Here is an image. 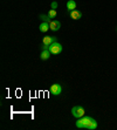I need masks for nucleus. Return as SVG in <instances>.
<instances>
[{
    "label": "nucleus",
    "instance_id": "obj_1",
    "mask_svg": "<svg viewBox=\"0 0 117 130\" xmlns=\"http://www.w3.org/2000/svg\"><path fill=\"white\" fill-rule=\"evenodd\" d=\"M76 127L77 128H86V129L89 130H94L97 128V122L94 120V118L89 117V116H86V117H82L81 120H78L76 122Z\"/></svg>",
    "mask_w": 117,
    "mask_h": 130
},
{
    "label": "nucleus",
    "instance_id": "obj_13",
    "mask_svg": "<svg viewBox=\"0 0 117 130\" xmlns=\"http://www.w3.org/2000/svg\"><path fill=\"white\" fill-rule=\"evenodd\" d=\"M51 6H52V8H53V9H56L57 8V3H56V1H53Z\"/></svg>",
    "mask_w": 117,
    "mask_h": 130
},
{
    "label": "nucleus",
    "instance_id": "obj_10",
    "mask_svg": "<svg viewBox=\"0 0 117 130\" xmlns=\"http://www.w3.org/2000/svg\"><path fill=\"white\" fill-rule=\"evenodd\" d=\"M67 8H68L69 11H74V9L76 8V3L74 0H69L68 3H67Z\"/></svg>",
    "mask_w": 117,
    "mask_h": 130
},
{
    "label": "nucleus",
    "instance_id": "obj_3",
    "mask_svg": "<svg viewBox=\"0 0 117 130\" xmlns=\"http://www.w3.org/2000/svg\"><path fill=\"white\" fill-rule=\"evenodd\" d=\"M72 114L74 117L81 118L84 115V109L81 106H75V107H73V109H72Z\"/></svg>",
    "mask_w": 117,
    "mask_h": 130
},
{
    "label": "nucleus",
    "instance_id": "obj_7",
    "mask_svg": "<svg viewBox=\"0 0 117 130\" xmlns=\"http://www.w3.org/2000/svg\"><path fill=\"white\" fill-rule=\"evenodd\" d=\"M42 41H43V45L49 46V45H52L53 42H55V41H56V39H55V38H53V36H45Z\"/></svg>",
    "mask_w": 117,
    "mask_h": 130
},
{
    "label": "nucleus",
    "instance_id": "obj_11",
    "mask_svg": "<svg viewBox=\"0 0 117 130\" xmlns=\"http://www.w3.org/2000/svg\"><path fill=\"white\" fill-rule=\"evenodd\" d=\"M56 11H55V9H51V11H49V13H48V15H49V18L51 19H54L55 17H56Z\"/></svg>",
    "mask_w": 117,
    "mask_h": 130
},
{
    "label": "nucleus",
    "instance_id": "obj_2",
    "mask_svg": "<svg viewBox=\"0 0 117 130\" xmlns=\"http://www.w3.org/2000/svg\"><path fill=\"white\" fill-rule=\"evenodd\" d=\"M48 49L52 54H60L61 52H62V45L55 41V42H53L52 45H49Z\"/></svg>",
    "mask_w": 117,
    "mask_h": 130
},
{
    "label": "nucleus",
    "instance_id": "obj_9",
    "mask_svg": "<svg viewBox=\"0 0 117 130\" xmlns=\"http://www.w3.org/2000/svg\"><path fill=\"white\" fill-rule=\"evenodd\" d=\"M51 52H49V49L47 51V49H43L42 51V53H41V60H43V61H46V60H48L49 59V56H51Z\"/></svg>",
    "mask_w": 117,
    "mask_h": 130
},
{
    "label": "nucleus",
    "instance_id": "obj_4",
    "mask_svg": "<svg viewBox=\"0 0 117 130\" xmlns=\"http://www.w3.org/2000/svg\"><path fill=\"white\" fill-rule=\"evenodd\" d=\"M51 93L54 95H60L62 93V87L60 85H57V83H54L51 87Z\"/></svg>",
    "mask_w": 117,
    "mask_h": 130
},
{
    "label": "nucleus",
    "instance_id": "obj_5",
    "mask_svg": "<svg viewBox=\"0 0 117 130\" xmlns=\"http://www.w3.org/2000/svg\"><path fill=\"white\" fill-rule=\"evenodd\" d=\"M49 26H51V29L54 30V32H56V30H59L61 28L60 21H56V20H53V21L49 22Z\"/></svg>",
    "mask_w": 117,
    "mask_h": 130
},
{
    "label": "nucleus",
    "instance_id": "obj_12",
    "mask_svg": "<svg viewBox=\"0 0 117 130\" xmlns=\"http://www.w3.org/2000/svg\"><path fill=\"white\" fill-rule=\"evenodd\" d=\"M40 18L43 20V21H46V22H51V20H49V15H40Z\"/></svg>",
    "mask_w": 117,
    "mask_h": 130
},
{
    "label": "nucleus",
    "instance_id": "obj_8",
    "mask_svg": "<svg viewBox=\"0 0 117 130\" xmlns=\"http://www.w3.org/2000/svg\"><path fill=\"white\" fill-rule=\"evenodd\" d=\"M48 29H51V26H49V22H42L41 25H40V30H41L42 33H46Z\"/></svg>",
    "mask_w": 117,
    "mask_h": 130
},
{
    "label": "nucleus",
    "instance_id": "obj_6",
    "mask_svg": "<svg viewBox=\"0 0 117 130\" xmlns=\"http://www.w3.org/2000/svg\"><path fill=\"white\" fill-rule=\"evenodd\" d=\"M70 18L74 19V20H78V19L82 18V13L80 11H76V9L70 11Z\"/></svg>",
    "mask_w": 117,
    "mask_h": 130
}]
</instances>
